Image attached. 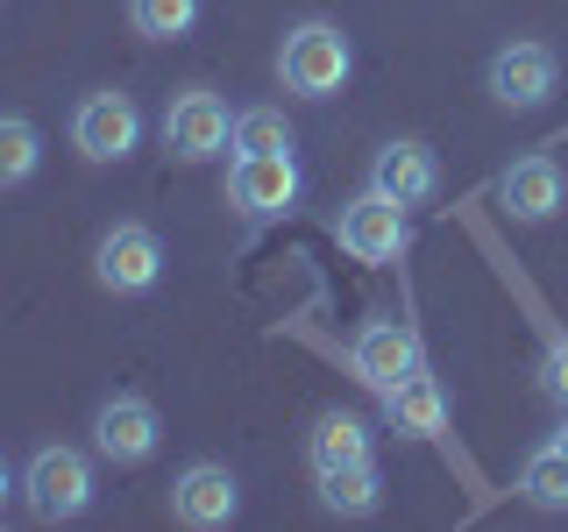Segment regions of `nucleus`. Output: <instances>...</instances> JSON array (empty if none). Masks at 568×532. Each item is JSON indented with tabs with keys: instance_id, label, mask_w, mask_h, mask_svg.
Segmentation results:
<instances>
[{
	"instance_id": "1",
	"label": "nucleus",
	"mask_w": 568,
	"mask_h": 532,
	"mask_svg": "<svg viewBox=\"0 0 568 532\" xmlns=\"http://www.w3.org/2000/svg\"><path fill=\"white\" fill-rule=\"evenodd\" d=\"M277 79H284V93H298V100H334L355 79L348 29L327 22V14L292 22V29H284V43H277Z\"/></svg>"
},
{
	"instance_id": "2",
	"label": "nucleus",
	"mask_w": 568,
	"mask_h": 532,
	"mask_svg": "<svg viewBox=\"0 0 568 532\" xmlns=\"http://www.w3.org/2000/svg\"><path fill=\"white\" fill-rule=\"evenodd\" d=\"M100 497V475H93V454L85 448H36L29 469H22V504L36 525H71L85 519Z\"/></svg>"
},
{
	"instance_id": "3",
	"label": "nucleus",
	"mask_w": 568,
	"mask_h": 532,
	"mask_svg": "<svg viewBox=\"0 0 568 532\" xmlns=\"http://www.w3.org/2000/svg\"><path fill=\"white\" fill-rule=\"evenodd\" d=\"M298 200H306V171H298V156H292V150L235 156V164H227V206H235L248 227L284 221V213H292Z\"/></svg>"
},
{
	"instance_id": "4",
	"label": "nucleus",
	"mask_w": 568,
	"mask_h": 532,
	"mask_svg": "<svg viewBox=\"0 0 568 532\" xmlns=\"http://www.w3.org/2000/svg\"><path fill=\"white\" fill-rule=\"evenodd\" d=\"M235 150V114L213 85H185L164 106V156L171 164H213V156Z\"/></svg>"
},
{
	"instance_id": "5",
	"label": "nucleus",
	"mask_w": 568,
	"mask_h": 532,
	"mask_svg": "<svg viewBox=\"0 0 568 532\" xmlns=\"http://www.w3.org/2000/svg\"><path fill=\"white\" fill-rule=\"evenodd\" d=\"M93 284L106 298H150L164 284V242L142 221H114L93 242Z\"/></svg>"
},
{
	"instance_id": "6",
	"label": "nucleus",
	"mask_w": 568,
	"mask_h": 532,
	"mask_svg": "<svg viewBox=\"0 0 568 532\" xmlns=\"http://www.w3.org/2000/svg\"><path fill=\"white\" fill-rule=\"evenodd\" d=\"M334 242H342L355 263L384 270V263H398L405 248H413V221H405L398 200H384L377 185H363L355 200H342V213H334Z\"/></svg>"
},
{
	"instance_id": "7",
	"label": "nucleus",
	"mask_w": 568,
	"mask_h": 532,
	"mask_svg": "<svg viewBox=\"0 0 568 532\" xmlns=\"http://www.w3.org/2000/svg\"><path fill=\"white\" fill-rule=\"evenodd\" d=\"M71 150H79L85 164H129L142 150V106L129 93H114V85L85 93L71 106Z\"/></svg>"
},
{
	"instance_id": "8",
	"label": "nucleus",
	"mask_w": 568,
	"mask_h": 532,
	"mask_svg": "<svg viewBox=\"0 0 568 532\" xmlns=\"http://www.w3.org/2000/svg\"><path fill=\"white\" fill-rule=\"evenodd\" d=\"M156 448H164V419L142 390H114V398L93 405V454L114 461V469H142Z\"/></svg>"
},
{
	"instance_id": "9",
	"label": "nucleus",
	"mask_w": 568,
	"mask_h": 532,
	"mask_svg": "<svg viewBox=\"0 0 568 532\" xmlns=\"http://www.w3.org/2000/svg\"><path fill=\"white\" fill-rule=\"evenodd\" d=\"M419 362H426V348H419V334L405 327L398 313H369L363 327H355V341H348V369L369 390H390L398 377H413Z\"/></svg>"
},
{
	"instance_id": "10",
	"label": "nucleus",
	"mask_w": 568,
	"mask_h": 532,
	"mask_svg": "<svg viewBox=\"0 0 568 532\" xmlns=\"http://www.w3.org/2000/svg\"><path fill=\"white\" fill-rule=\"evenodd\" d=\"M171 519L192 525V532H221L242 519V483L227 461H185L171 483Z\"/></svg>"
},
{
	"instance_id": "11",
	"label": "nucleus",
	"mask_w": 568,
	"mask_h": 532,
	"mask_svg": "<svg viewBox=\"0 0 568 532\" xmlns=\"http://www.w3.org/2000/svg\"><path fill=\"white\" fill-rule=\"evenodd\" d=\"M561 85V58L547 43H532V35H519V43H505L490 58V100L511 106V114H532V106H547Z\"/></svg>"
},
{
	"instance_id": "12",
	"label": "nucleus",
	"mask_w": 568,
	"mask_h": 532,
	"mask_svg": "<svg viewBox=\"0 0 568 532\" xmlns=\"http://www.w3.org/2000/svg\"><path fill=\"white\" fill-rule=\"evenodd\" d=\"M369 185L384 192V200H398L405 213L413 206H426L440 192V156L426 150L419 135H390L377 156H369Z\"/></svg>"
},
{
	"instance_id": "13",
	"label": "nucleus",
	"mask_w": 568,
	"mask_h": 532,
	"mask_svg": "<svg viewBox=\"0 0 568 532\" xmlns=\"http://www.w3.org/2000/svg\"><path fill=\"white\" fill-rule=\"evenodd\" d=\"M561 200H568V177H561L555 156H519V164L497 177V206L519 227H547L561 213Z\"/></svg>"
},
{
	"instance_id": "14",
	"label": "nucleus",
	"mask_w": 568,
	"mask_h": 532,
	"mask_svg": "<svg viewBox=\"0 0 568 532\" xmlns=\"http://www.w3.org/2000/svg\"><path fill=\"white\" fill-rule=\"evenodd\" d=\"M384 398V426L390 433H405V440H440L448 433V390H440L434 369H413V377H398L390 390H377Z\"/></svg>"
},
{
	"instance_id": "15",
	"label": "nucleus",
	"mask_w": 568,
	"mask_h": 532,
	"mask_svg": "<svg viewBox=\"0 0 568 532\" xmlns=\"http://www.w3.org/2000/svg\"><path fill=\"white\" fill-rule=\"evenodd\" d=\"M313 490H320V511H327V519H377V511H384L377 454H369V461H342V469H313Z\"/></svg>"
},
{
	"instance_id": "16",
	"label": "nucleus",
	"mask_w": 568,
	"mask_h": 532,
	"mask_svg": "<svg viewBox=\"0 0 568 532\" xmlns=\"http://www.w3.org/2000/svg\"><path fill=\"white\" fill-rule=\"evenodd\" d=\"M369 454H377V433H369L363 412L327 405V412L313 419V433H306V461H313V469H342V461H369Z\"/></svg>"
},
{
	"instance_id": "17",
	"label": "nucleus",
	"mask_w": 568,
	"mask_h": 532,
	"mask_svg": "<svg viewBox=\"0 0 568 532\" xmlns=\"http://www.w3.org/2000/svg\"><path fill=\"white\" fill-rule=\"evenodd\" d=\"M519 497L532 511H568V448L561 440H540L519 461Z\"/></svg>"
},
{
	"instance_id": "18",
	"label": "nucleus",
	"mask_w": 568,
	"mask_h": 532,
	"mask_svg": "<svg viewBox=\"0 0 568 532\" xmlns=\"http://www.w3.org/2000/svg\"><path fill=\"white\" fill-rule=\"evenodd\" d=\"M43 171V129L29 114H0V192L29 185Z\"/></svg>"
},
{
	"instance_id": "19",
	"label": "nucleus",
	"mask_w": 568,
	"mask_h": 532,
	"mask_svg": "<svg viewBox=\"0 0 568 532\" xmlns=\"http://www.w3.org/2000/svg\"><path fill=\"white\" fill-rule=\"evenodd\" d=\"M206 14V0H129V29L142 43H178V35H192Z\"/></svg>"
},
{
	"instance_id": "20",
	"label": "nucleus",
	"mask_w": 568,
	"mask_h": 532,
	"mask_svg": "<svg viewBox=\"0 0 568 532\" xmlns=\"http://www.w3.org/2000/svg\"><path fill=\"white\" fill-rule=\"evenodd\" d=\"M271 150H298L284 106H242L235 114V156H271Z\"/></svg>"
},
{
	"instance_id": "21",
	"label": "nucleus",
	"mask_w": 568,
	"mask_h": 532,
	"mask_svg": "<svg viewBox=\"0 0 568 532\" xmlns=\"http://www.w3.org/2000/svg\"><path fill=\"white\" fill-rule=\"evenodd\" d=\"M540 383H547V398L568 405V334H547V348H540Z\"/></svg>"
},
{
	"instance_id": "22",
	"label": "nucleus",
	"mask_w": 568,
	"mask_h": 532,
	"mask_svg": "<svg viewBox=\"0 0 568 532\" xmlns=\"http://www.w3.org/2000/svg\"><path fill=\"white\" fill-rule=\"evenodd\" d=\"M14 490H22V475H14V469H8V454H0V511H8V497H14Z\"/></svg>"
},
{
	"instance_id": "23",
	"label": "nucleus",
	"mask_w": 568,
	"mask_h": 532,
	"mask_svg": "<svg viewBox=\"0 0 568 532\" xmlns=\"http://www.w3.org/2000/svg\"><path fill=\"white\" fill-rule=\"evenodd\" d=\"M555 440H561V448H568V426H561V433H555Z\"/></svg>"
}]
</instances>
